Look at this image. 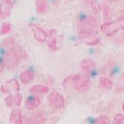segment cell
I'll use <instances>...</instances> for the list:
<instances>
[{
    "label": "cell",
    "mask_w": 124,
    "mask_h": 124,
    "mask_svg": "<svg viewBox=\"0 0 124 124\" xmlns=\"http://www.w3.org/2000/svg\"><path fill=\"white\" fill-rule=\"evenodd\" d=\"M97 20L93 16H86L80 19L78 24L80 35L87 36L95 34L98 31Z\"/></svg>",
    "instance_id": "3"
},
{
    "label": "cell",
    "mask_w": 124,
    "mask_h": 124,
    "mask_svg": "<svg viewBox=\"0 0 124 124\" xmlns=\"http://www.w3.org/2000/svg\"><path fill=\"white\" fill-rule=\"evenodd\" d=\"M10 121L13 124H23V116L20 109L15 108L12 110Z\"/></svg>",
    "instance_id": "12"
},
{
    "label": "cell",
    "mask_w": 124,
    "mask_h": 124,
    "mask_svg": "<svg viewBox=\"0 0 124 124\" xmlns=\"http://www.w3.org/2000/svg\"><path fill=\"white\" fill-rule=\"evenodd\" d=\"M40 100L34 96H30L27 98L25 102V106L26 108L29 110H33L37 108L40 105Z\"/></svg>",
    "instance_id": "15"
},
{
    "label": "cell",
    "mask_w": 124,
    "mask_h": 124,
    "mask_svg": "<svg viewBox=\"0 0 124 124\" xmlns=\"http://www.w3.org/2000/svg\"><path fill=\"white\" fill-rule=\"evenodd\" d=\"M101 29L106 35L111 36L118 32L119 28L116 27L115 22H111L102 25L101 27Z\"/></svg>",
    "instance_id": "9"
},
{
    "label": "cell",
    "mask_w": 124,
    "mask_h": 124,
    "mask_svg": "<svg viewBox=\"0 0 124 124\" xmlns=\"http://www.w3.org/2000/svg\"><path fill=\"white\" fill-rule=\"evenodd\" d=\"M100 82L101 86L107 89H111L113 87V82L108 78L102 77L100 78Z\"/></svg>",
    "instance_id": "18"
},
{
    "label": "cell",
    "mask_w": 124,
    "mask_h": 124,
    "mask_svg": "<svg viewBox=\"0 0 124 124\" xmlns=\"http://www.w3.org/2000/svg\"><path fill=\"white\" fill-rule=\"evenodd\" d=\"M35 77V73L30 70L23 71L20 75V79L23 83L27 84L32 81Z\"/></svg>",
    "instance_id": "14"
},
{
    "label": "cell",
    "mask_w": 124,
    "mask_h": 124,
    "mask_svg": "<svg viewBox=\"0 0 124 124\" xmlns=\"http://www.w3.org/2000/svg\"><path fill=\"white\" fill-rule=\"evenodd\" d=\"M15 45V41L12 37L4 39L1 44V46L3 47H12Z\"/></svg>",
    "instance_id": "21"
},
{
    "label": "cell",
    "mask_w": 124,
    "mask_h": 124,
    "mask_svg": "<svg viewBox=\"0 0 124 124\" xmlns=\"http://www.w3.org/2000/svg\"><path fill=\"white\" fill-rule=\"evenodd\" d=\"M36 12L40 15H43L47 11V1L46 0H37L35 2Z\"/></svg>",
    "instance_id": "16"
},
{
    "label": "cell",
    "mask_w": 124,
    "mask_h": 124,
    "mask_svg": "<svg viewBox=\"0 0 124 124\" xmlns=\"http://www.w3.org/2000/svg\"><path fill=\"white\" fill-rule=\"evenodd\" d=\"M101 9L105 16L107 18H109L111 15V10L109 7L106 4H103L101 5Z\"/></svg>",
    "instance_id": "22"
},
{
    "label": "cell",
    "mask_w": 124,
    "mask_h": 124,
    "mask_svg": "<svg viewBox=\"0 0 124 124\" xmlns=\"http://www.w3.org/2000/svg\"><path fill=\"white\" fill-rule=\"evenodd\" d=\"M11 29V25L9 23H4L2 25L1 28V34H6L9 33Z\"/></svg>",
    "instance_id": "23"
},
{
    "label": "cell",
    "mask_w": 124,
    "mask_h": 124,
    "mask_svg": "<svg viewBox=\"0 0 124 124\" xmlns=\"http://www.w3.org/2000/svg\"><path fill=\"white\" fill-rule=\"evenodd\" d=\"M80 67L84 73L89 74L92 71L95 69V64L91 59H85L82 60L80 64Z\"/></svg>",
    "instance_id": "13"
},
{
    "label": "cell",
    "mask_w": 124,
    "mask_h": 124,
    "mask_svg": "<svg viewBox=\"0 0 124 124\" xmlns=\"http://www.w3.org/2000/svg\"><path fill=\"white\" fill-rule=\"evenodd\" d=\"M122 109H123V111L124 112V102H123V106H122Z\"/></svg>",
    "instance_id": "30"
},
{
    "label": "cell",
    "mask_w": 124,
    "mask_h": 124,
    "mask_svg": "<svg viewBox=\"0 0 124 124\" xmlns=\"http://www.w3.org/2000/svg\"><path fill=\"white\" fill-rule=\"evenodd\" d=\"M107 1L110 2H116L117 1H119V0H107Z\"/></svg>",
    "instance_id": "28"
},
{
    "label": "cell",
    "mask_w": 124,
    "mask_h": 124,
    "mask_svg": "<svg viewBox=\"0 0 124 124\" xmlns=\"http://www.w3.org/2000/svg\"><path fill=\"white\" fill-rule=\"evenodd\" d=\"M49 88L43 85H35L30 88V91L34 93L44 94L49 91Z\"/></svg>",
    "instance_id": "17"
},
{
    "label": "cell",
    "mask_w": 124,
    "mask_h": 124,
    "mask_svg": "<svg viewBox=\"0 0 124 124\" xmlns=\"http://www.w3.org/2000/svg\"><path fill=\"white\" fill-rule=\"evenodd\" d=\"M5 67V64L4 63V62H1V68H0V72H1V73L2 72V71H3Z\"/></svg>",
    "instance_id": "27"
},
{
    "label": "cell",
    "mask_w": 124,
    "mask_h": 124,
    "mask_svg": "<svg viewBox=\"0 0 124 124\" xmlns=\"http://www.w3.org/2000/svg\"><path fill=\"white\" fill-rule=\"evenodd\" d=\"M122 13H123V14L124 15V9L122 10Z\"/></svg>",
    "instance_id": "31"
},
{
    "label": "cell",
    "mask_w": 124,
    "mask_h": 124,
    "mask_svg": "<svg viewBox=\"0 0 124 124\" xmlns=\"http://www.w3.org/2000/svg\"><path fill=\"white\" fill-rule=\"evenodd\" d=\"M13 7V4L11 0H2L0 9L1 18L3 19L9 16L10 11Z\"/></svg>",
    "instance_id": "8"
},
{
    "label": "cell",
    "mask_w": 124,
    "mask_h": 124,
    "mask_svg": "<svg viewBox=\"0 0 124 124\" xmlns=\"http://www.w3.org/2000/svg\"><path fill=\"white\" fill-rule=\"evenodd\" d=\"M100 38H96L95 40L92 41H90V42H87L86 43V44L89 46H94V45H96L99 44L100 43Z\"/></svg>",
    "instance_id": "25"
},
{
    "label": "cell",
    "mask_w": 124,
    "mask_h": 124,
    "mask_svg": "<svg viewBox=\"0 0 124 124\" xmlns=\"http://www.w3.org/2000/svg\"><path fill=\"white\" fill-rule=\"evenodd\" d=\"M70 83H72L75 89L78 92H85L90 87V76L88 74L85 73L82 74L78 73L65 79L63 83L65 85Z\"/></svg>",
    "instance_id": "2"
},
{
    "label": "cell",
    "mask_w": 124,
    "mask_h": 124,
    "mask_svg": "<svg viewBox=\"0 0 124 124\" xmlns=\"http://www.w3.org/2000/svg\"><path fill=\"white\" fill-rule=\"evenodd\" d=\"M93 124H110V120L107 115H100L94 121Z\"/></svg>",
    "instance_id": "20"
},
{
    "label": "cell",
    "mask_w": 124,
    "mask_h": 124,
    "mask_svg": "<svg viewBox=\"0 0 124 124\" xmlns=\"http://www.w3.org/2000/svg\"><path fill=\"white\" fill-rule=\"evenodd\" d=\"M26 56L24 50L20 46L15 45L9 47L6 52L3 62L7 68L14 69L18 66L21 59L25 58Z\"/></svg>",
    "instance_id": "1"
},
{
    "label": "cell",
    "mask_w": 124,
    "mask_h": 124,
    "mask_svg": "<svg viewBox=\"0 0 124 124\" xmlns=\"http://www.w3.org/2000/svg\"><path fill=\"white\" fill-rule=\"evenodd\" d=\"M23 97L20 93H16L10 95L5 98V101L8 107H13L19 106L21 105Z\"/></svg>",
    "instance_id": "6"
},
{
    "label": "cell",
    "mask_w": 124,
    "mask_h": 124,
    "mask_svg": "<svg viewBox=\"0 0 124 124\" xmlns=\"http://www.w3.org/2000/svg\"><path fill=\"white\" fill-rule=\"evenodd\" d=\"M56 35L57 31L55 29L50 30L48 34V46L53 51H56L58 49L57 46Z\"/></svg>",
    "instance_id": "11"
},
{
    "label": "cell",
    "mask_w": 124,
    "mask_h": 124,
    "mask_svg": "<svg viewBox=\"0 0 124 124\" xmlns=\"http://www.w3.org/2000/svg\"><path fill=\"white\" fill-rule=\"evenodd\" d=\"M124 123V115L121 114H118L115 116L112 124H123Z\"/></svg>",
    "instance_id": "24"
},
{
    "label": "cell",
    "mask_w": 124,
    "mask_h": 124,
    "mask_svg": "<svg viewBox=\"0 0 124 124\" xmlns=\"http://www.w3.org/2000/svg\"><path fill=\"white\" fill-rule=\"evenodd\" d=\"M118 21L120 24V27L121 29L124 30V17L123 16L119 18L118 20Z\"/></svg>",
    "instance_id": "26"
},
{
    "label": "cell",
    "mask_w": 124,
    "mask_h": 124,
    "mask_svg": "<svg viewBox=\"0 0 124 124\" xmlns=\"http://www.w3.org/2000/svg\"><path fill=\"white\" fill-rule=\"evenodd\" d=\"M121 79L123 81H124V73L122 74V77H121Z\"/></svg>",
    "instance_id": "29"
},
{
    "label": "cell",
    "mask_w": 124,
    "mask_h": 124,
    "mask_svg": "<svg viewBox=\"0 0 124 124\" xmlns=\"http://www.w3.org/2000/svg\"><path fill=\"white\" fill-rule=\"evenodd\" d=\"M1 90L4 93H9L13 90L18 91L20 90L19 83L15 79H11L7 82L5 85L2 86Z\"/></svg>",
    "instance_id": "10"
},
{
    "label": "cell",
    "mask_w": 124,
    "mask_h": 124,
    "mask_svg": "<svg viewBox=\"0 0 124 124\" xmlns=\"http://www.w3.org/2000/svg\"><path fill=\"white\" fill-rule=\"evenodd\" d=\"M46 121V116L43 112L33 114L27 121V124H44Z\"/></svg>",
    "instance_id": "7"
},
{
    "label": "cell",
    "mask_w": 124,
    "mask_h": 124,
    "mask_svg": "<svg viewBox=\"0 0 124 124\" xmlns=\"http://www.w3.org/2000/svg\"><path fill=\"white\" fill-rule=\"evenodd\" d=\"M29 27L33 31L34 37L38 42L42 43L46 41L48 34L41 27L34 23L29 24Z\"/></svg>",
    "instance_id": "5"
},
{
    "label": "cell",
    "mask_w": 124,
    "mask_h": 124,
    "mask_svg": "<svg viewBox=\"0 0 124 124\" xmlns=\"http://www.w3.org/2000/svg\"><path fill=\"white\" fill-rule=\"evenodd\" d=\"M50 105L55 108L61 109L64 107L65 100L64 96L57 92H52L49 96Z\"/></svg>",
    "instance_id": "4"
},
{
    "label": "cell",
    "mask_w": 124,
    "mask_h": 124,
    "mask_svg": "<svg viewBox=\"0 0 124 124\" xmlns=\"http://www.w3.org/2000/svg\"><path fill=\"white\" fill-rule=\"evenodd\" d=\"M86 2L90 5L94 12L99 13L101 11V7L96 0H86Z\"/></svg>",
    "instance_id": "19"
}]
</instances>
